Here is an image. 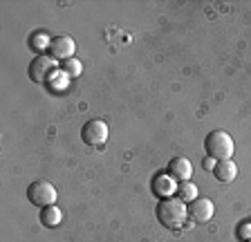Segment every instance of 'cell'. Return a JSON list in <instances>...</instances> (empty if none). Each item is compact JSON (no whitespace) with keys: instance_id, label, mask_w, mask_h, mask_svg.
Instances as JSON below:
<instances>
[{"instance_id":"cell-12","label":"cell","mask_w":251,"mask_h":242,"mask_svg":"<svg viewBox=\"0 0 251 242\" xmlns=\"http://www.w3.org/2000/svg\"><path fill=\"white\" fill-rule=\"evenodd\" d=\"M50 45H52V38L47 36L45 32H34L31 34V38H29V48L36 52V56H41L43 52H50Z\"/></svg>"},{"instance_id":"cell-2","label":"cell","mask_w":251,"mask_h":242,"mask_svg":"<svg viewBox=\"0 0 251 242\" xmlns=\"http://www.w3.org/2000/svg\"><path fill=\"white\" fill-rule=\"evenodd\" d=\"M204 150H206V157L215 159V162L231 159L235 153V142L226 130H213L204 139Z\"/></svg>"},{"instance_id":"cell-13","label":"cell","mask_w":251,"mask_h":242,"mask_svg":"<svg viewBox=\"0 0 251 242\" xmlns=\"http://www.w3.org/2000/svg\"><path fill=\"white\" fill-rule=\"evenodd\" d=\"M175 193H177V197L184 204H191L193 200H198V186H195L191 179H188V182H179Z\"/></svg>"},{"instance_id":"cell-6","label":"cell","mask_w":251,"mask_h":242,"mask_svg":"<svg viewBox=\"0 0 251 242\" xmlns=\"http://www.w3.org/2000/svg\"><path fill=\"white\" fill-rule=\"evenodd\" d=\"M215 213V206L209 197H198L188 204V218L198 224H204V222H209Z\"/></svg>"},{"instance_id":"cell-1","label":"cell","mask_w":251,"mask_h":242,"mask_svg":"<svg viewBox=\"0 0 251 242\" xmlns=\"http://www.w3.org/2000/svg\"><path fill=\"white\" fill-rule=\"evenodd\" d=\"M155 213L159 224H164L166 229H182L188 222V204H184L179 197H164V200H159Z\"/></svg>"},{"instance_id":"cell-15","label":"cell","mask_w":251,"mask_h":242,"mask_svg":"<svg viewBox=\"0 0 251 242\" xmlns=\"http://www.w3.org/2000/svg\"><path fill=\"white\" fill-rule=\"evenodd\" d=\"M238 238H240L242 242H249L251 240V220L242 222V224L238 226Z\"/></svg>"},{"instance_id":"cell-10","label":"cell","mask_w":251,"mask_h":242,"mask_svg":"<svg viewBox=\"0 0 251 242\" xmlns=\"http://www.w3.org/2000/svg\"><path fill=\"white\" fill-rule=\"evenodd\" d=\"M213 175H215V179H218V182L229 184V182H233V179H235V175H238V166H235L233 159H222V162H215Z\"/></svg>"},{"instance_id":"cell-16","label":"cell","mask_w":251,"mask_h":242,"mask_svg":"<svg viewBox=\"0 0 251 242\" xmlns=\"http://www.w3.org/2000/svg\"><path fill=\"white\" fill-rule=\"evenodd\" d=\"M204 169H206V170H213L215 169V159H211V157L204 159Z\"/></svg>"},{"instance_id":"cell-4","label":"cell","mask_w":251,"mask_h":242,"mask_svg":"<svg viewBox=\"0 0 251 242\" xmlns=\"http://www.w3.org/2000/svg\"><path fill=\"white\" fill-rule=\"evenodd\" d=\"M27 200L34 206H52L56 204V189L54 184H50L47 179H36L27 186Z\"/></svg>"},{"instance_id":"cell-8","label":"cell","mask_w":251,"mask_h":242,"mask_svg":"<svg viewBox=\"0 0 251 242\" xmlns=\"http://www.w3.org/2000/svg\"><path fill=\"white\" fill-rule=\"evenodd\" d=\"M166 173L171 175L177 184L179 182H188L191 175H193V164H191L188 157H173L166 166Z\"/></svg>"},{"instance_id":"cell-17","label":"cell","mask_w":251,"mask_h":242,"mask_svg":"<svg viewBox=\"0 0 251 242\" xmlns=\"http://www.w3.org/2000/svg\"><path fill=\"white\" fill-rule=\"evenodd\" d=\"M249 242H251V240H249Z\"/></svg>"},{"instance_id":"cell-9","label":"cell","mask_w":251,"mask_h":242,"mask_svg":"<svg viewBox=\"0 0 251 242\" xmlns=\"http://www.w3.org/2000/svg\"><path fill=\"white\" fill-rule=\"evenodd\" d=\"M177 191V182L171 177V175H155V179H152V193L159 197V200H164V197H171V193H175Z\"/></svg>"},{"instance_id":"cell-14","label":"cell","mask_w":251,"mask_h":242,"mask_svg":"<svg viewBox=\"0 0 251 242\" xmlns=\"http://www.w3.org/2000/svg\"><path fill=\"white\" fill-rule=\"evenodd\" d=\"M61 72L65 74L68 79H78V76L83 74V65H81V61L74 56V58H68V61H63V63H61Z\"/></svg>"},{"instance_id":"cell-5","label":"cell","mask_w":251,"mask_h":242,"mask_svg":"<svg viewBox=\"0 0 251 242\" xmlns=\"http://www.w3.org/2000/svg\"><path fill=\"white\" fill-rule=\"evenodd\" d=\"M81 139L88 146H101L108 139V123L101 119H90L81 128Z\"/></svg>"},{"instance_id":"cell-11","label":"cell","mask_w":251,"mask_h":242,"mask_svg":"<svg viewBox=\"0 0 251 242\" xmlns=\"http://www.w3.org/2000/svg\"><path fill=\"white\" fill-rule=\"evenodd\" d=\"M38 218H41V224L43 226H47V229H56V226L63 222V211L58 209L56 204L43 206L41 213H38Z\"/></svg>"},{"instance_id":"cell-7","label":"cell","mask_w":251,"mask_h":242,"mask_svg":"<svg viewBox=\"0 0 251 242\" xmlns=\"http://www.w3.org/2000/svg\"><path fill=\"white\" fill-rule=\"evenodd\" d=\"M74 52H76V43L70 36H56L52 38V45H50V56L56 58V61H68V58H74Z\"/></svg>"},{"instance_id":"cell-3","label":"cell","mask_w":251,"mask_h":242,"mask_svg":"<svg viewBox=\"0 0 251 242\" xmlns=\"http://www.w3.org/2000/svg\"><path fill=\"white\" fill-rule=\"evenodd\" d=\"M56 68H58L56 58H52L50 54H41V56H36L29 63L27 74H29V79L34 81V83H47V81L56 74Z\"/></svg>"}]
</instances>
